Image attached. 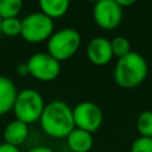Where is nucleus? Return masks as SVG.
I'll list each match as a JSON object with an SVG mask.
<instances>
[{
  "label": "nucleus",
  "mask_w": 152,
  "mask_h": 152,
  "mask_svg": "<svg viewBox=\"0 0 152 152\" xmlns=\"http://www.w3.org/2000/svg\"><path fill=\"white\" fill-rule=\"evenodd\" d=\"M44 133L51 138H66L75 128L72 108L62 100H53L45 104L39 119Z\"/></svg>",
  "instance_id": "obj_1"
},
{
  "label": "nucleus",
  "mask_w": 152,
  "mask_h": 152,
  "mask_svg": "<svg viewBox=\"0 0 152 152\" xmlns=\"http://www.w3.org/2000/svg\"><path fill=\"white\" fill-rule=\"evenodd\" d=\"M148 74V64L142 55L131 51L126 56L118 58L113 70L115 83L124 89H133L140 86Z\"/></svg>",
  "instance_id": "obj_2"
},
{
  "label": "nucleus",
  "mask_w": 152,
  "mask_h": 152,
  "mask_svg": "<svg viewBox=\"0 0 152 152\" xmlns=\"http://www.w3.org/2000/svg\"><path fill=\"white\" fill-rule=\"evenodd\" d=\"M44 107L45 102L42 94L36 89L27 88L18 91L12 110L17 120L30 125L39 121Z\"/></svg>",
  "instance_id": "obj_3"
},
{
  "label": "nucleus",
  "mask_w": 152,
  "mask_h": 152,
  "mask_svg": "<svg viewBox=\"0 0 152 152\" xmlns=\"http://www.w3.org/2000/svg\"><path fill=\"white\" fill-rule=\"evenodd\" d=\"M81 46V34L72 27H64L48 39V53L59 63L71 58Z\"/></svg>",
  "instance_id": "obj_4"
},
{
  "label": "nucleus",
  "mask_w": 152,
  "mask_h": 152,
  "mask_svg": "<svg viewBox=\"0 0 152 152\" xmlns=\"http://www.w3.org/2000/svg\"><path fill=\"white\" fill-rule=\"evenodd\" d=\"M53 20L42 12H33L21 19V38L31 44L48 40L53 33Z\"/></svg>",
  "instance_id": "obj_5"
},
{
  "label": "nucleus",
  "mask_w": 152,
  "mask_h": 152,
  "mask_svg": "<svg viewBox=\"0 0 152 152\" xmlns=\"http://www.w3.org/2000/svg\"><path fill=\"white\" fill-rule=\"evenodd\" d=\"M28 75L40 82H51L59 76L61 63L48 52H36L26 62Z\"/></svg>",
  "instance_id": "obj_6"
},
{
  "label": "nucleus",
  "mask_w": 152,
  "mask_h": 152,
  "mask_svg": "<svg viewBox=\"0 0 152 152\" xmlns=\"http://www.w3.org/2000/svg\"><path fill=\"white\" fill-rule=\"evenodd\" d=\"M72 116L75 127L87 131L89 133H95L103 124V112L91 101H82L72 108Z\"/></svg>",
  "instance_id": "obj_7"
},
{
  "label": "nucleus",
  "mask_w": 152,
  "mask_h": 152,
  "mask_svg": "<svg viewBox=\"0 0 152 152\" xmlns=\"http://www.w3.org/2000/svg\"><path fill=\"white\" fill-rule=\"evenodd\" d=\"M124 17V10L116 0H100L93 7V19L102 30H114L118 27Z\"/></svg>",
  "instance_id": "obj_8"
},
{
  "label": "nucleus",
  "mask_w": 152,
  "mask_h": 152,
  "mask_svg": "<svg viewBox=\"0 0 152 152\" xmlns=\"http://www.w3.org/2000/svg\"><path fill=\"white\" fill-rule=\"evenodd\" d=\"M87 57L94 65L108 64L113 56L110 40L104 37H95L87 45Z\"/></svg>",
  "instance_id": "obj_9"
},
{
  "label": "nucleus",
  "mask_w": 152,
  "mask_h": 152,
  "mask_svg": "<svg viewBox=\"0 0 152 152\" xmlns=\"http://www.w3.org/2000/svg\"><path fill=\"white\" fill-rule=\"evenodd\" d=\"M2 137L6 144L19 147L21 144L26 141L28 137V125L15 119L6 125Z\"/></svg>",
  "instance_id": "obj_10"
},
{
  "label": "nucleus",
  "mask_w": 152,
  "mask_h": 152,
  "mask_svg": "<svg viewBox=\"0 0 152 152\" xmlns=\"http://www.w3.org/2000/svg\"><path fill=\"white\" fill-rule=\"evenodd\" d=\"M17 95L18 90L14 82L7 76L0 75V115H5L13 109Z\"/></svg>",
  "instance_id": "obj_11"
},
{
  "label": "nucleus",
  "mask_w": 152,
  "mask_h": 152,
  "mask_svg": "<svg viewBox=\"0 0 152 152\" xmlns=\"http://www.w3.org/2000/svg\"><path fill=\"white\" fill-rule=\"evenodd\" d=\"M65 139L71 152H89L94 145L93 134L76 127L69 133Z\"/></svg>",
  "instance_id": "obj_12"
},
{
  "label": "nucleus",
  "mask_w": 152,
  "mask_h": 152,
  "mask_svg": "<svg viewBox=\"0 0 152 152\" xmlns=\"http://www.w3.org/2000/svg\"><path fill=\"white\" fill-rule=\"evenodd\" d=\"M70 2L68 0H40V12L50 19H57L63 17L69 10Z\"/></svg>",
  "instance_id": "obj_13"
},
{
  "label": "nucleus",
  "mask_w": 152,
  "mask_h": 152,
  "mask_svg": "<svg viewBox=\"0 0 152 152\" xmlns=\"http://www.w3.org/2000/svg\"><path fill=\"white\" fill-rule=\"evenodd\" d=\"M21 8V0H0V19L17 18Z\"/></svg>",
  "instance_id": "obj_14"
},
{
  "label": "nucleus",
  "mask_w": 152,
  "mask_h": 152,
  "mask_svg": "<svg viewBox=\"0 0 152 152\" xmlns=\"http://www.w3.org/2000/svg\"><path fill=\"white\" fill-rule=\"evenodd\" d=\"M135 126L140 137L152 138V110L141 112L137 118Z\"/></svg>",
  "instance_id": "obj_15"
},
{
  "label": "nucleus",
  "mask_w": 152,
  "mask_h": 152,
  "mask_svg": "<svg viewBox=\"0 0 152 152\" xmlns=\"http://www.w3.org/2000/svg\"><path fill=\"white\" fill-rule=\"evenodd\" d=\"M110 46L113 51V56L121 58L131 52V43L124 36H116L110 40Z\"/></svg>",
  "instance_id": "obj_16"
},
{
  "label": "nucleus",
  "mask_w": 152,
  "mask_h": 152,
  "mask_svg": "<svg viewBox=\"0 0 152 152\" xmlns=\"http://www.w3.org/2000/svg\"><path fill=\"white\" fill-rule=\"evenodd\" d=\"M21 32V20L17 18L2 19L1 20V34L8 37L19 36Z\"/></svg>",
  "instance_id": "obj_17"
},
{
  "label": "nucleus",
  "mask_w": 152,
  "mask_h": 152,
  "mask_svg": "<svg viewBox=\"0 0 152 152\" xmlns=\"http://www.w3.org/2000/svg\"><path fill=\"white\" fill-rule=\"evenodd\" d=\"M129 152H152V138L138 137L132 142Z\"/></svg>",
  "instance_id": "obj_18"
},
{
  "label": "nucleus",
  "mask_w": 152,
  "mask_h": 152,
  "mask_svg": "<svg viewBox=\"0 0 152 152\" xmlns=\"http://www.w3.org/2000/svg\"><path fill=\"white\" fill-rule=\"evenodd\" d=\"M17 74L20 76V77H25L28 75V68H27V64L26 62L25 63H20L17 65V69H15Z\"/></svg>",
  "instance_id": "obj_19"
},
{
  "label": "nucleus",
  "mask_w": 152,
  "mask_h": 152,
  "mask_svg": "<svg viewBox=\"0 0 152 152\" xmlns=\"http://www.w3.org/2000/svg\"><path fill=\"white\" fill-rule=\"evenodd\" d=\"M0 152H20V151L15 146H12V145H8L6 142H2V144H0Z\"/></svg>",
  "instance_id": "obj_20"
},
{
  "label": "nucleus",
  "mask_w": 152,
  "mask_h": 152,
  "mask_svg": "<svg viewBox=\"0 0 152 152\" xmlns=\"http://www.w3.org/2000/svg\"><path fill=\"white\" fill-rule=\"evenodd\" d=\"M27 152H55L52 148L44 146V145H39V146H34L32 148H30Z\"/></svg>",
  "instance_id": "obj_21"
},
{
  "label": "nucleus",
  "mask_w": 152,
  "mask_h": 152,
  "mask_svg": "<svg viewBox=\"0 0 152 152\" xmlns=\"http://www.w3.org/2000/svg\"><path fill=\"white\" fill-rule=\"evenodd\" d=\"M116 2H118V5H119L122 10H124L125 7H129V6H132V5L135 4L134 0H116Z\"/></svg>",
  "instance_id": "obj_22"
},
{
  "label": "nucleus",
  "mask_w": 152,
  "mask_h": 152,
  "mask_svg": "<svg viewBox=\"0 0 152 152\" xmlns=\"http://www.w3.org/2000/svg\"><path fill=\"white\" fill-rule=\"evenodd\" d=\"M0 37H1V19H0Z\"/></svg>",
  "instance_id": "obj_23"
}]
</instances>
